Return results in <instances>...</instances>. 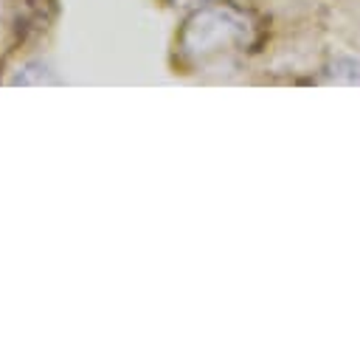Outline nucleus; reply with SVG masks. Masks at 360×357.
Listing matches in <instances>:
<instances>
[{"mask_svg": "<svg viewBox=\"0 0 360 357\" xmlns=\"http://www.w3.org/2000/svg\"><path fill=\"white\" fill-rule=\"evenodd\" d=\"M332 76L335 82H360V62H338Z\"/></svg>", "mask_w": 360, "mask_h": 357, "instance_id": "7ed1b4c3", "label": "nucleus"}, {"mask_svg": "<svg viewBox=\"0 0 360 357\" xmlns=\"http://www.w3.org/2000/svg\"><path fill=\"white\" fill-rule=\"evenodd\" d=\"M11 84H22V87H28V84H34V87H39V84H59V76L45 62H28V65H22L11 76Z\"/></svg>", "mask_w": 360, "mask_h": 357, "instance_id": "f03ea898", "label": "nucleus"}, {"mask_svg": "<svg viewBox=\"0 0 360 357\" xmlns=\"http://www.w3.org/2000/svg\"><path fill=\"white\" fill-rule=\"evenodd\" d=\"M256 39L259 22L248 8H239L233 3H214L197 8L186 20L177 37V53L186 65L205 67L253 48Z\"/></svg>", "mask_w": 360, "mask_h": 357, "instance_id": "f257e3e1", "label": "nucleus"}, {"mask_svg": "<svg viewBox=\"0 0 360 357\" xmlns=\"http://www.w3.org/2000/svg\"><path fill=\"white\" fill-rule=\"evenodd\" d=\"M169 6H197V3H205V0H166Z\"/></svg>", "mask_w": 360, "mask_h": 357, "instance_id": "20e7f679", "label": "nucleus"}]
</instances>
